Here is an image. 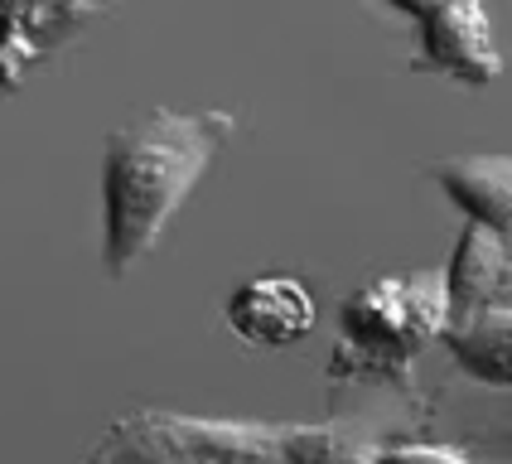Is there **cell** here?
Instances as JSON below:
<instances>
[{"label": "cell", "mask_w": 512, "mask_h": 464, "mask_svg": "<svg viewBox=\"0 0 512 464\" xmlns=\"http://www.w3.org/2000/svg\"><path fill=\"white\" fill-rule=\"evenodd\" d=\"M232 136L228 112H155L131 116L107 136L102 155V266L107 276H131L174 213L199 189L208 165Z\"/></svg>", "instance_id": "6da1fadb"}, {"label": "cell", "mask_w": 512, "mask_h": 464, "mask_svg": "<svg viewBox=\"0 0 512 464\" xmlns=\"http://www.w3.org/2000/svg\"><path fill=\"white\" fill-rule=\"evenodd\" d=\"M450 295L440 271L382 276L372 286L353 290L339 310V348L334 377H401L430 344L450 329Z\"/></svg>", "instance_id": "7a4b0ae2"}, {"label": "cell", "mask_w": 512, "mask_h": 464, "mask_svg": "<svg viewBox=\"0 0 512 464\" xmlns=\"http://www.w3.org/2000/svg\"><path fill=\"white\" fill-rule=\"evenodd\" d=\"M83 464H285V426L145 406L112 421Z\"/></svg>", "instance_id": "3957f363"}, {"label": "cell", "mask_w": 512, "mask_h": 464, "mask_svg": "<svg viewBox=\"0 0 512 464\" xmlns=\"http://www.w3.org/2000/svg\"><path fill=\"white\" fill-rule=\"evenodd\" d=\"M126 0H0V92H15L68 39Z\"/></svg>", "instance_id": "277c9868"}, {"label": "cell", "mask_w": 512, "mask_h": 464, "mask_svg": "<svg viewBox=\"0 0 512 464\" xmlns=\"http://www.w3.org/2000/svg\"><path fill=\"white\" fill-rule=\"evenodd\" d=\"M421 68L464 87H484L503 73L484 0H430L421 15Z\"/></svg>", "instance_id": "5b68a950"}, {"label": "cell", "mask_w": 512, "mask_h": 464, "mask_svg": "<svg viewBox=\"0 0 512 464\" xmlns=\"http://www.w3.org/2000/svg\"><path fill=\"white\" fill-rule=\"evenodd\" d=\"M314 324L319 305L300 276H252L228 295V329L242 344L290 348L310 339Z\"/></svg>", "instance_id": "8992f818"}, {"label": "cell", "mask_w": 512, "mask_h": 464, "mask_svg": "<svg viewBox=\"0 0 512 464\" xmlns=\"http://www.w3.org/2000/svg\"><path fill=\"white\" fill-rule=\"evenodd\" d=\"M440 276H445V295H450V319L488 310V305H498V295L512 290V247L498 232L464 223L455 257Z\"/></svg>", "instance_id": "52a82bcc"}, {"label": "cell", "mask_w": 512, "mask_h": 464, "mask_svg": "<svg viewBox=\"0 0 512 464\" xmlns=\"http://www.w3.org/2000/svg\"><path fill=\"white\" fill-rule=\"evenodd\" d=\"M435 184L464 213V223L498 232L512 247V155H459L435 165Z\"/></svg>", "instance_id": "ba28073f"}, {"label": "cell", "mask_w": 512, "mask_h": 464, "mask_svg": "<svg viewBox=\"0 0 512 464\" xmlns=\"http://www.w3.org/2000/svg\"><path fill=\"white\" fill-rule=\"evenodd\" d=\"M440 344L450 348L464 377L484 387H512V305H488L455 319Z\"/></svg>", "instance_id": "9c48e42d"}, {"label": "cell", "mask_w": 512, "mask_h": 464, "mask_svg": "<svg viewBox=\"0 0 512 464\" xmlns=\"http://www.w3.org/2000/svg\"><path fill=\"white\" fill-rule=\"evenodd\" d=\"M285 464H377V445L343 426H285Z\"/></svg>", "instance_id": "30bf717a"}, {"label": "cell", "mask_w": 512, "mask_h": 464, "mask_svg": "<svg viewBox=\"0 0 512 464\" xmlns=\"http://www.w3.org/2000/svg\"><path fill=\"white\" fill-rule=\"evenodd\" d=\"M377 464H469L450 445H387L377 450Z\"/></svg>", "instance_id": "8fae6325"}, {"label": "cell", "mask_w": 512, "mask_h": 464, "mask_svg": "<svg viewBox=\"0 0 512 464\" xmlns=\"http://www.w3.org/2000/svg\"><path fill=\"white\" fill-rule=\"evenodd\" d=\"M387 5H392L397 15H411V20H421V15L430 10V0H387Z\"/></svg>", "instance_id": "7c38bea8"}]
</instances>
